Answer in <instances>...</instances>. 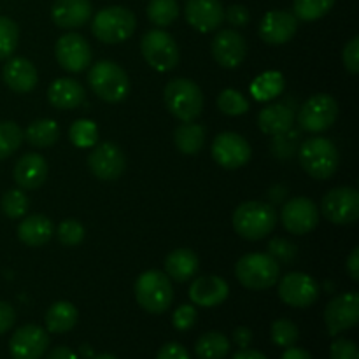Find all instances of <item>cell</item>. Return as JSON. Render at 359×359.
Masks as SVG:
<instances>
[{
	"mask_svg": "<svg viewBox=\"0 0 359 359\" xmlns=\"http://www.w3.org/2000/svg\"><path fill=\"white\" fill-rule=\"evenodd\" d=\"M235 231L248 241H262L273 231L277 224V214L270 203L244 202L235 209L231 217Z\"/></svg>",
	"mask_w": 359,
	"mask_h": 359,
	"instance_id": "1",
	"label": "cell"
},
{
	"mask_svg": "<svg viewBox=\"0 0 359 359\" xmlns=\"http://www.w3.org/2000/svg\"><path fill=\"white\" fill-rule=\"evenodd\" d=\"M346 269L349 272L351 279L358 280L359 279V248H354L353 252L349 255L346 263Z\"/></svg>",
	"mask_w": 359,
	"mask_h": 359,
	"instance_id": "51",
	"label": "cell"
},
{
	"mask_svg": "<svg viewBox=\"0 0 359 359\" xmlns=\"http://www.w3.org/2000/svg\"><path fill=\"white\" fill-rule=\"evenodd\" d=\"M137 304L149 314H163L174 302L170 277L161 270H147L135 280Z\"/></svg>",
	"mask_w": 359,
	"mask_h": 359,
	"instance_id": "4",
	"label": "cell"
},
{
	"mask_svg": "<svg viewBox=\"0 0 359 359\" xmlns=\"http://www.w3.org/2000/svg\"><path fill=\"white\" fill-rule=\"evenodd\" d=\"M2 212L6 214L11 219H20L27 214L28 210V198L23 193V189H9V191L4 193L2 202Z\"/></svg>",
	"mask_w": 359,
	"mask_h": 359,
	"instance_id": "41",
	"label": "cell"
},
{
	"mask_svg": "<svg viewBox=\"0 0 359 359\" xmlns=\"http://www.w3.org/2000/svg\"><path fill=\"white\" fill-rule=\"evenodd\" d=\"M284 86H286V81H284L283 74L277 70H269L252 81L251 95L258 102H269L279 97L284 91Z\"/></svg>",
	"mask_w": 359,
	"mask_h": 359,
	"instance_id": "31",
	"label": "cell"
},
{
	"mask_svg": "<svg viewBox=\"0 0 359 359\" xmlns=\"http://www.w3.org/2000/svg\"><path fill=\"white\" fill-rule=\"evenodd\" d=\"M93 6L90 0H55L51 20L60 28H79L91 20Z\"/></svg>",
	"mask_w": 359,
	"mask_h": 359,
	"instance_id": "23",
	"label": "cell"
},
{
	"mask_svg": "<svg viewBox=\"0 0 359 359\" xmlns=\"http://www.w3.org/2000/svg\"><path fill=\"white\" fill-rule=\"evenodd\" d=\"M224 20L233 27H245L249 21V11L248 7L241 6V4H233L224 11Z\"/></svg>",
	"mask_w": 359,
	"mask_h": 359,
	"instance_id": "47",
	"label": "cell"
},
{
	"mask_svg": "<svg viewBox=\"0 0 359 359\" xmlns=\"http://www.w3.org/2000/svg\"><path fill=\"white\" fill-rule=\"evenodd\" d=\"M298 160L302 168L318 181H326L332 177L340 163L335 144L325 137H311L305 140L298 151Z\"/></svg>",
	"mask_w": 359,
	"mask_h": 359,
	"instance_id": "3",
	"label": "cell"
},
{
	"mask_svg": "<svg viewBox=\"0 0 359 359\" xmlns=\"http://www.w3.org/2000/svg\"><path fill=\"white\" fill-rule=\"evenodd\" d=\"M339 116V104L328 93H318L309 98L298 112V125L305 132L319 133L332 128Z\"/></svg>",
	"mask_w": 359,
	"mask_h": 359,
	"instance_id": "9",
	"label": "cell"
},
{
	"mask_svg": "<svg viewBox=\"0 0 359 359\" xmlns=\"http://www.w3.org/2000/svg\"><path fill=\"white\" fill-rule=\"evenodd\" d=\"M144 60L158 72H170L179 63V48L168 32L154 28L144 34L140 41Z\"/></svg>",
	"mask_w": 359,
	"mask_h": 359,
	"instance_id": "8",
	"label": "cell"
},
{
	"mask_svg": "<svg viewBox=\"0 0 359 359\" xmlns=\"http://www.w3.org/2000/svg\"><path fill=\"white\" fill-rule=\"evenodd\" d=\"M230 340L219 332L203 333L195 344V353L200 359H224L230 354Z\"/></svg>",
	"mask_w": 359,
	"mask_h": 359,
	"instance_id": "32",
	"label": "cell"
},
{
	"mask_svg": "<svg viewBox=\"0 0 359 359\" xmlns=\"http://www.w3.org/2000/svg\"><path fill=\"white\" fill-rule=\"evenodd\" d=\"M280 265L265 252H251L242 256L235 265L238 283L252 291L269 290L279 280Z\"/></svg>",
	"mask_w": 359,
	"mask_h": 359,
	"instance_id": "6",
	"label": "cell"
},
{
	"mask_svg": "<svg viewBox=\"0 0 359 359\" xmlns=\"http://www.w3.org/2000/svg\"><path fill=\"white\" fill-rule=\"evenodd\" d=\"M49 174L48 161L37 153H28L14 165V181L20 189H37L46 182Z\"/></svg>",
	"mask_w": 359,
	"mask_h": 359,
	"instance_id": "24",
	"label": "cell"
},
{
	"mask_svg": "<svg viewBox=\"0 0 359 359\" xmlns=\"http://www.w3.org/2000/svg\"><path fill=\"white\" fill-rule=\"evenodd\" d=\"M56 62L67 72L79 74L91 65V46L79 34H65L56 41Z\"/></svg>",
	"mask_w": 359,
	"mask_h": 359,
	"instance_id": "13",
	"label": "cell"
},
{
	"mask_svg": "<svg viewBox=\"0 0 359 359\" xmlns=\"http://www.w3.org/2000/svg\"><path fill=\"white\" fill-rule=\"evenodd\" d=\"M196 323V309L193 305H181L172 316V325L179 332H188Z\"/></svg>",
	"mask_w": 359,
	"mask_h": 359,
	"instance_id": "44",
	"label": "cell"
},
{
	"mask_svg": "<svg viewBox=\"0 0 359 359\" xmlns=\"http://www.w3.org/2000/svg\"><path fill=\"white\" fill-rule=\"evenodd\" d=\"M20 28L16 21L7 16H0V60H7L18 48Z\"/></svg>",
	"mask_w": 359,
	"mask_h": 359,
	"instance_id": "38",
	"label": "cell"
},
{
	"mask_svg": "<svg viewBox=\"0 0 359 359\" xmlns=\"http://www.w3.org/2000/svg\"><path fill=\"white\" fill-rule=\"evenodd\" d=\"M359 321L358 293H344L332 298L325 309V323L330 335H339L354 328Z\"/></svg>",
	"mask_w": 359,
	"mask_h": 359,
	"instance_id": "14",
	"label": "cell"
},
{
	"mask_svg": "<svg viewBox=\"0 0 359 359\" xmlns=\"http://www.w3.org/2000/svg\"><path fill=\"white\" fill-rule=\"evenodd\" d=\"M323 216L333 224H353L359 217V193L349 186L330 189L321 202Z\"/></svg>",
	"mask_w": 359,
	"mask_h": 359,
	"instance_id": "10",
	"label": "cell"
},
{
	"mask_svg": "<svg viewBox=\"0 0 359 359\" xmlns=\"http://www.w3.org/2000/svg\"><path fill=\"white\" fill-rule=\"evenodd\" d=\"M280 359H312L311 354L305 349H300V347H287L286 353L280 356Z\"/></svg>",
	"mask_w": 359,
	"mask_h": 359,
	"instance_id": "53",
	"label": "cell"
},
{
	"mask_svg": "<svg viewBox=\"0 0 359 359\" xmlns=\"http://www.w3.org/2000/svg\"><path fill=\"white\" fill-rule=\"evenodd\" d=\"M163 98L168 111L184 123L195 121L203 111V93L198 84L193 83L191 79L179 77L168 81Z\"/></svg>",
	"mask_w": 359,
	"mask_h": 359,
	"instance_id": "5",
	"label": "cell"
},
{
	"mask_svg": "<svg viewBox=\"0 0 359 359\" xmlns=\"http://www.w3.org/2000/svg\"><path fill=\"white\" fill-rule=\"evenodd\" d=\"M53 233H55L53 221L44 214H34V216L25 217L18 226V238L30 248H41V245L48 244Z\"/></svg>",
	"mask_w": 359,
	"mask_h": 359,
	"instance_id": "26",
	"label": "cell"
},
{
	"mask_svg": "<svg viewBox=\"0 0 359 359\" xmlns=\"http://www.w3.org/2000/svg\"><path fill=\"white\" fill-rule=\"evenodd\" d=\"M284 228L293 235H307L316 230L319 223L318 205L307 196L291 198L280 212Z\"/></svg>",
	"mask_w": 359,
	"mask_h": 359,
	"instance_id": "15",
	"label": "cell"
},
{
	"mask_svg": "<svg viewBox=\"0 0 359 359\" xmlns=\"http://www.w3.org/2000/svg\"><path fill=\"white\" fill-rule=\"evenodd\" d=\"M60 244L72 248V245L81 244L84 241V228L79 221L76 219H65L60 223L58 231H56Z\"/></svg>",
	"mask_w": 359,
	"mask_h": 359,
	"instance_id": "42",
	"label": "cell"
},
{
	"mask_svg": "<svg viewBox=\"0 0 359 359\" xmlns=\"http://www.w3.org/2000/svg\"><path fill=\"white\" fill-rule=\"evenodd\" d=\"M231 359H269L265 356L263 353H259V351H255V349H241L237 351V353L233 354V358Z\"/></svg>",
	"mask_w": 359,
	"mask_h": 359,
	"instance_id": "54",
	"label": "cell"
},
{
	"mask_svg": "<svg viewBox=\"0 0 359 359\" xmlns=\"http://www.w3.org/2000/svg\"><path fill=\"white\" fill-rule=\"evenodd\" d=\"M135 27L137 20L132 11L121 6H111L95 14L91 32L100 42L119 44L132 37Z\"/></svg>",
	"mask_w": 359,
	"mask_h": 359,
	"instance_id": "7",
	"label": "cell"
},
{
	"mask_svg": "<svg viewBox=\"0 0 359 359\" xmlns=\"http://www.w3.org/2000/svg\"><path fill=\"white\" fill-rule=\"evenodd\" d=\"M46 359H77V354L72 349L65 346H58L51 349V353L46 356Z\"/></svg>",
	"mask_w": 359,
	"mask_h": 359,
	"instance_id": "52",
	"label": "cell"
},
{
	"mask_svg": "<svg viewBox=\"0 0 359 359\" xmlns=\"http://www.w3.org/2000/svg\"><path fill=\"white\" fill-rule=\"evenodd\" d=\"M91 174L100 181H116L125 172L126 160L121 147L112 142H104L95 147L88 156Z\"/></svg>",
	"mask_w": 359,
	"mask_h": 359,
	"instance_id": "17",
	"label": "cell"
},
{
	"mask_svg": "<svg viewBox=\"0 0 359 359\" xmlns=\"http://www.w3.org/2000/svg\"><path fill=\"white\" fill-rule=\"evenodd\" d=\"M174 142L182 154H198L205 144V128L198 123H182L175 128Z\"/></svg>",
	"mask_w": 359,
	"mask_h": 359,
	"instance_id": "30",
	"label": "cell"
},
{
	"mask_svg": "<svg viewBox=\"0 0 359 359\" xmlns=\"http://www.w3.org/2000/svg\"><path fill=\"white\" fill-rule=\"evenodd\" d=\"M179 16L177 0H149L147 4V18L156 27L165 28L174 23Z\"/></svg>",
	"mask_w": 359,
	"mask_h": 359,
	"instance_id": "34",
	"label": "cell"
},
{
	"mask_svg": "<svg viewBox=\"0 0 359 359\" xmlns=\"http://www.w3.org/2000/svg\"><path fill=\"white\" fill-rule=\"evenodd\" d=\"M70 142L76 147H93L98 140V128L91 119H77L69 130Z\"/></svg>",
	"mask_w": 359,
	"mask_h": 359,
	"instance_id": "37",
	"label": "cell"
},
{
	"mask_svg": "<svg viewBox=\"0 0 359 359\" xmlns=\"http://www.w3.org/2000/svg\"><path fill=\"white\" fill-rule=\"evenodd\" d=\"M233 342L237 344L241 349H248L252 342V332L248 326H238L233 332Z\"/></svg>",
	"mask_w": 359,
	"mask_h": 359,
	"instance_id": "50",
	"label": "cell"
},
{
	"mask_svg": "<svg viewBox=\"0 0 359 359\" xmlns=\"http://www.w3.org/2000/svg\"><path fill=\"white\" fill-rule=\"evenodd\" d=\"M217 107L228 116H241L249 111V102L241 91L228 88V90L221 91L217 97Z\"/></svg>",
	"mask_w": 359,
	"mask_h": 359,
	"instance_id": "40",
	"label": "cell"
},
{
	"mask_svg": "<svg viewBox=\"0 0 359 359\" xmlns=\"http://www.w3.org/2000/svg\"><path fill=\"white\" fill-rule=\"evenodd\" d=\"M342 60L351 74L359 72V37H353L347 42L342 53Z\"/></svg>",
	"mask_w": 359,
	"mask_h": 359,
	"instance_id": "46",
	"label": "cell"
},
{
	"mask_svg": "<svg viewBox=\"0 0 359 359\" xmlns=\"http://www.w3.org/2000/svg\"><path fill=\"white\" fill-rule=\"evenodd\" d=\"M16 323V312H14L13 305L7 302H0V335L9 332Z\"/></svg>",
	"mask_w": 359,
	"mask_h": 359,
	"instance_id": "49",
	"label": "cell"
},
{
	"mask_svg": "<svg viewBox=\"0 0 359 359\" xmlns=\"http://www.w3.org/2000/svg\"><path fill=\"white\" fill-rule=\"evenodd\" d=\"M156 359H191L186 347H182L177 342H168L158 351Z\"/></svg>",
	"mask_w": 359,
	"mask_h": 359,
	"instance_id": "48",
	"label": "cell"
},
{
	"mask_svg": "<svg viewBox=\"0 0 359 359\" xmlns=\"http://www.w3.org/2000/svg\"><path fill=\"white\" fill-rule=\"evenodd\" d=\"M2 79L14 93H30L39 83V74L34 63L27 58H11L2 69Z\"/></svg>",
	"mask_w": 359,
	"mask_h": 359,
	"instance_id": "22",
	"label": "cell"
},
{
	"mask_svg": "<svg viewBox=\"0 0 359 359\" xmlns=\"http://www.w3.org/2000/svg\"><path fill=\"white\" fill-rule=\"evenodd\" d=\"M212 56L224 69H237L248 56V42L233 28L221 30L212 39Z\"/></svg>",
	"mask_w": 359,
	"mask_h": 359,
	"instance_id": "18",
	"label": "cell"
},
{
	"mask_svg": "<svg viewBox=\"0 0 359 359\" xmlns=\"http://www.w3.org/2000/svg\"><path fill=\"white\" fill-rule=\"evenodd\" d=\"M230 294V286L223 277L202 276L196 277L189 287V298L200 307H217L223 304Z\"/></svg>",
	"mask_w": 359,
	"mask_h": 359,
	"instance_id": "21",
	"label": "cell"
},
{
	"mask_svg": "<svg viewBox=\"0 0 359 359\" xmlns=\"http://www.w3.org/2000/svg\"><path fill=\"white\" fill-rule=\"evenodd\" d=\"M91 359H118V358H116L114 354L105 353V354H98V356H95V358H91Z\"/></svg>",
	"mask_w": 359,
	"mask_h": 359,
	"instance_id": "55",
	"label": "cell"
},
{
	"mask_svg": "<svg viewBox=\"0 0 359 359\" xmlns=\"http://www.w3.org/2000/svg\"><path fill=\"white\" fill-rule=\"evenodd\" d=\"M214 161L228 170H235L251 160V146L242 135L233 132H224L214 139L210 147Z\"/></svg>",
	"mask_w": 359,
	"mask_h": 359,
	"instance_id": "12",
	"label": "cell"
},
{
	"mask_svg": "<svg viewBox=\"0 0 359 359\" xmlns=\"http://www.w3.org/2000/svg\"><path fill=\"white\" fill-rule=\"evenodd\" d=\"M81 351H83V356L84 358H93V353H91V351L88 349V346H83V349H81Z\"/></svg>",
	"mask_w": 359,
	"mask_h": 359,
	"instance_id": "56",
	"label": "cell"
},
{
	"mask_svg": "<svg viewBox=\"0 0 359 359\" xmlns=\"http://www.w3.org/2000/svg\"><path fill=\"white\" fill-rule=\"evenodd\" d=\"M23 142V130L14 121H0V160L13 156Z\"/></svg>",
	"mask_w": 359,
	"mask_h": 359,
	"instance_id": "36",
	"label": "cell"
},
{
	"mask_svg": "<svg viewBox=\"0 0 359 359\" xmlns=\"http://www.w3.org/2000/svg\"><path fill=\"white\" fill-rule=\"evenodd\" d=\"M298 30V20L287 11H269L259 23V37L266 44H286Z\"/></svg>",
	"mask_w": 359,
	"mask_h": 359,
	"instance_id": "20",
	"label": "cell"
},
{
	"mask_svg": "<svg viewBox=\"0 0 359 359\" xmlns=\"http://www.w3.org/2000/svg\"><path fill=\"white\" fill-rule=\"evenodd\" d=\"M86 98L83 84L72 77H60L53 81L48 90V100L58 111H72Z\"/></svg>",
	"mask_w": 359,
	"mask_h": 359,
	"instance_id": "25",
	"label": "cell"
},
{
	"mask_svg": "<svg viewBox=\"0 0 359 359\" xmlns=\"http://www.w3.org/2000/svg\"><path fill=\"white\" fill-rule=\"evenodd\" d=\"M88 83L93 93L109 104H118L130 93L128 74L111 60H100L95 63L88 72Z\"/></svg>",
	"mask_w": 359,
	"mask_h": 359,
	"instance_id": "2",
	"label": "cell"
},
{
	"mask_svg": "<svg viewBox=\"0 0 359 359\" xmlns=\"http://www.w3.org/2000/svg\"><path fill=\"white\" fill-rule=\"evenodd\" d=\"M184 14L186 21L202 34L217 30L224 21V7L221 0H188Z\"/></svg>",
	"mask_w": 359,
	"mask_h": 359,
	"instance_id": "19",
	"label": "cell"
},
{
	"mask_svg": "<svg viewBox=\"0 0 359 359\" xmlns=\"http://www.w3.org/2000/svg\"><path fill=\"white\" fill-rule=\"evenodd\" d=\"M279 298L290 307L307 309L319 298V286L309 273L290 272L280 279Z\"/></svg>",
	"mask_w": 359,
	"mask_h": 359,
	"instance_id": "11",
	"label": "cell"
},
{
	"mask_svg": "<svg viewBox=\"0 0 359 359\" xmlns=\"http://www.w3.org/2000/svg\"><path fill=\"white\" fill-rule=\"evenodd\" d=\"M77 319H79V312H77L76 305H72L70 302H56L46 312V328L49 333H56V335H62V333L70 332L74 326L77 325Z\"/></svg>",
	"mask_w": 359,
	"mask_h": 359,
	"instance_id": "29",
	"label": "cell"
},
{
	"mask_svg": "<svg viewBox=\"0 0 359 359\" xmlns=\"http://www.w3.org/2000/svg\"><path fill=\"white\" fill-rule=\"evenodd\" d=\"M335 0H294V18L302 21H316L332 11Z\"/></svg>",
	"mask_w": 359,
	"mask_h": 359,
	"instance_id": "35",
	"label": "cell"
},
{
	"mask_svg": "<svg viewBox=\"0 0 359 359\" xmlns=\"http://www.w3.org/2000/svg\"><path fill=\"white\" fill-rule=\"evenodd\" d=\"M48 349V332L37 325L21 326L9 340V353L13 359H41Z\"/></svg>",
	"mask_w": 359,
	"mask_h": 359,
	"instance_id": "16",
	"label": "cell"
},
{
	"mask_svg": "<svg viewBox=\"0 0 359 359\" xmlns=\"http://www.w3.org/2000/svg\"><path fill=\"white\" fill-rule=\"evenodd\" d=\"M332 359H359L358 346L349 339H339L330 347Z\"/></svg>",
	"mask_w": 359,
	"mask_h": 359,
	"instance_id": "45",
	"label": "cell"
},
{
	"mask_svg": "<svg viewBox=\"0 0 359 359\" xmlns=\"http://www.w3.org/2000/svg\"><path fill=\"white\" fill-rule=\"evenodd\" d=\"M198 256L188 248L172 251L165 259V273L177 283H186L198 272Z\"/></svg>",
	"mask_w": 359,
	"mask_h": 359,
	"instance_id": "28",
	"label": "cell"
},
{
	"mask_svg": "<svg viewBox=\"0 0 359 359\" xmlns=\"http://www.w3.org/2000/svg\"><path fill=\"white\" fill-rule=\"evenodd\" d=\"M23 137L30 146L49 147L60 139V126L53 119H37L28 125Z\"/></svg>",
	"mask_w": 359,
	"mask_h": 359,
	"instance_id": "33",
	"label": "cell"
},
{
	"mask_svg": "<svg viewBox=\"0 0 359 359\" xmlns=\"http://www.w3.org/2000/svg\"><path fill=\"white\" fill-rule=\"evenodd\" d=\"M270 335H272V342L276 346L287 349V347H293L298 342V339H300V330L290 319H277V321L272 323Z\"/></svg>",
	"mask_w": 359,
	"mask_h": 359,
	"instance_id": "39",
	"label": "cell"
},
{
	"mask_svg": "<svg viewBox=\"0 0 359 359\" xmlns=\"http://www.w3.org/2000/svg\"><path fill=\"white\" fill-rule=\"evenodd\" d=\"M294 123V114L287 105L272 104L262 109L258 114V125L263 133L266 135L279 137L283 133L290 132Z\"/></svg>",
	"mask_w": 359,
	"mask_h": 359,
	"instance_id": "27",
	"label": "cell"
},
{
	"mask_svg": "<svg viewBox=\"0 0 359 359\" xmlns=\"http://www.w3.org/2000/svg\"><path fill=\"white\" fill-rule=\"evenodd\" d=\"M269 255L276 259L277 263H291L297 258V245L284 238H273L269 244Z\"/></svg>",
	"mask_w": 359,
	"mask_h": 359,
	"instance_id": "43",
	"label": "cell"
}]
</instances>
